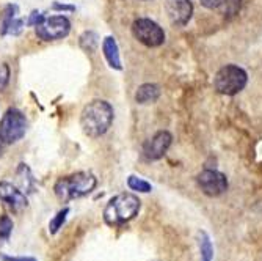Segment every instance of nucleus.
Segmentation results:
<instances>
[{
    "mask_svg": "<svg viewBox=\"0 0 262 261\" xmlns=\"http://www.w3.org/2000/svg\"><path fill=\"white\" fill-rule=\"evenodd\" d=\"M113 123V107L102 99L88 103L80 113V126L88 137L104 135Z\"/></svg>",
    "mask_w": 262,
    "mask_h": 261,
    "instance_id": "1",
    "label": "nucleus"
},
{
    "mask_svg": "<svg viewBox=\"0 0 262 261\" xmlns=\"http://www.w3.org/2000/svg\"><path fill=\"white\" fill-rule=\"evenodd\" d=\"M96 186H98V179L93 173L77 172L74 175H69V176L58 179L54 186V191H55V195L61 202L66 203V202L91 194Z\"/></svg>",
    "mask_w": 262,
    "mask_h": 261,
    "instance_id": "2",
    "label": "nucleus"
},
{
    "mask_svg": "<svg viewBox=\"0 0 262 261\" xmlns=\"http://www.w3.org/2000/svg\"><path fill=\"white\" fill-rule=\"evenodd\" d=\"M141 202L134 194L124 192L113 197L104 209V220L110 227L123 225L132 220L140 211Z\"/></svg>",
    "mask_w": 262,
    "mask_h": 261,
    "instance_id": "3",
    "label": "nucleus"
},
{
    "mask_svg": "<svg viewBox=\"0 0 262 261\" xmlns=\"http://www.w3.org/2000/svg\"><path fill=\"white\" fill-rule=\"evenodd\" d=\"M248 76L247 73L235 65H226L223 66L213 77V87L222 94L234 96L239 91H242L247 85Z\"/></svg>",
    "mask_w": 262,
    "mask_h": 261,
    "instance_id": "4",
    "label": "nucleus"
},
{
    "mask_svg": "<svg viewBox=\"0 0 262 261\" xmlns=\"http://www.w3.org/2000/svg\"><path fill=\"white\" fill-rule=\"evenodd\" d=\"M27 118L19 109H8L0 120V137L5 144H16L27 132Z\"/></svg>",
    "mask_w": 262,
    "mask_h": 261,
    "instance_id": "5",
    "label": "nucleus"
},
{
    "mask_svg": "<svg viewBox=\"0 0 262 261\" xmlns=\"http://www.w3.org/2000/svg\"><path fill=\"white\" fill-rule=\"evenodd\" d=\"M132 35L148 47H159L165 41L163 29L148 17H140L132 24Z\"/></svg>",
    "mask_w": 262,
    "mask_h": 261,
    "instance_id": "6",
    "label": "nucleus"
},
{
    "mask_svg": "<svg viewBox=\"0 0 262 261\" xmlns=\"http://www.w3.org/2000/svg\"><path fill=\"white\" fill-rule=\"evenodd\" d=\"M71 32V22L66 16H51L46 17L39 26L35 27V33L42 41L63 39Z\"/></svg>",
    "mask_w": 262,
    "mask_h": 261,
    "instance_id": "7",
    "label": "nucleus"
},
{
    "mask_svg": "<svg viewBox=\"0 0 262 261\" xmlns=\"http://www.w3.org/2000/svg\"><path fill=\"white\" fill-rule=\"evenodd\" d=\"M201 191L209 197H219L228 189V179L217 170H204L196 178Z\"/></svg>",
    "mask_w": 262,
    "mask_h": 261,
    "instance_id": "8",
    "label": "nucleus"
},
{
    "mask_svg": "<svg viewBox=\"0 0 262 261\" xmlns=\"http://www.w3.org/2000/svg\"><path fill=\"white\" fill-rule=\"evenodd\" d=\"M171 134L166 131H159L152 138H149L145 147H143V156L148 160H157L165 156V153L168 151L171 145Z\"/></svg>",
    "mask_w": 262,
    "mask_h": 261,
    "instance_id": "9",
    "label": "nucleus"
},
{
    "mask_svg": "<svg viewBox=\"0 0 262 261\" xmlns=\"http://www.w3.org/2000/svg\"><path fill=\"white\" fill-rule=\"evenodd\" d=\"M165 10L174 26H185L193 14V5L190 0H166Z\"/></svg>",
    "mask_w": 262,
    "mask_h": 261,
    "instance_id": "10",
    "label": "nucleus"
},
{
    "mask_svg": "<svg viewBox=\"0 0 262 261\" xmlns=\"http://www.w3.org/2000/svg\"><path fill=\"white\" fill-rule=\"evenodd\" d=\"M0 202L7 203L13 211H22L29 205L27 195L8 181L0 183Z\"/></svg>",
    "mask_w": 262,
    "mask_h": 261,
    "instance_id": "11",
    "label": "nucleus"
},
{
    "mask_svg": "<svg viewBox=\"0 0 262 261\" xmlns=\"http://www.w3.org/2000/svg\"><path fill=\"white\" fill-rule=\"evenodd\" d=\"M102 54L108 63L110 68L121 71L123 65H121V58H120V47H118V43L113 36H107L102 41Z\"/></svg>",
    "mask_w": 262,
    "mask_h": 261,
    "instance_id": "12",
    "label": "nucleus"
},
{
    "mask_svg": "<svg viewBox=\"0 0 262 261\" xmlns=\"http://www.w3.org/2000/svg\"><path fill=\"white\" fill-rule=\"evenodd\" d=\"M160 98V87L156 84H143L135 93V101L138 104H152Z\"/></svg>",
    "mask_w": 262,
    "mask_h": 261,
    "instance_id": "13",
    "label": "nucleus"
},
{
    "mask_svg": "<svg viewBox=\"0 0 262 261\" xmlns=\"http://www.w3.org/2000/svg\"><path fill=\"white\" fill-rule=\"evenodd\" d=\"M19 181H20V187H22V192H33L35 191V179L32 176L30 169L27 167L26 164H19L17 172H16Z\"/></svg>",
    "mask_w": 262,
    "mask_h": 261,
    "instance_id": "14",
    "label": "nucleus"
},
{
    "mask_svg": "<svg viewBox=\"0 0 262 261\" xmlns=\"http://www.w3.org/2000/svg\"><path fill=\"white\" fill-rule=\"evenodd\" d=\"M17 11H19L17 5H7L4 8V13H2V16H0V35L2 36L8 35V29L11 26V22L17 17L16 16Z\"/></svg>",
    "mask_w": 262,
    "mask_h": 261,
    "instance_id": "15",
    "label": "nucleus"
},
{
    "mask_svg": "<svg viewBox=\"0 0 262 261\" xmlns=\"http://www.w3.org/2000/svg\"><path fill=\"white\" fill-rule=\"evenodd\" d=\"M80 47L86 52H94L96 51V47L99 44V36L94 33V32H85L82 36H80Z\"/></svg>",
    "mask_w": 262,
    "mask_h": 261,
    "instance_id": "16",
    "label": "nucleus"
},
{
    "mask_svg": "<svg viewBox=\"0 0 262 261\" xmlns=\"http://www.w3.org/2000/svg\"><path fill=\"white\" fill-rule=\"evenodd\" d=\"M200 252H201V261H212L213 259V247L206 233H201L200 236Z\"/></svg>",
    "mask_w": 262,
    "mask_h": 261,
    "instance_id": "17",
    "label": "nucleus"
},
{
    "mask_svg": "<svg viewBox=\"0 0 262 261\" xmlns=\"http://www.w3.org/2000/svg\"><path fill=\"white\" fill-rule=\"evenodd\" d=\"M127 186H129V189H132V191L141 192V194H148V192H151V189H152L148 181L141 179L138 176H134V175L127 178Z\"/></svg>",
    "mask_w": 262,
    "mask_h": 261,
    "instance_id": "18",
    "label": "nucleus"
},
{
    "mask_svg": "<svg viewBox=\"0 0 262 261\" xmlns=\"http://www.w3.org/2000/svg\"><path fill=\"white\" fill-rule=\"evenodd\" d=\"M68 214H69V208H63L61 211L57 212V216H55V217L51 220V224H49V231H51V234H57V233H58V230L63 227V224H64Z\"/></svg>",
    "mask_w": 262,
    "mask_h": 261,
    "instance_id": "19",
    "label": "nucleus"
},
{
    "mask_svg": "<svg viewBox=\"0 0 262 261\" xmlns=\"http://www.w3.org/2000/svg\"><path fill=\"white\" fill-rule=\"evenodd\" d=\"M13 231V220L8 216L0 217V243L8 241Z\"/></svg>",
    "mask_w": 262,
    "mask_h": 261,
    "instance_id": "20",
    "label": "nucleus"
},
{
    "mask_svg": "<svg viewBox=\"0 0 262 261\" xmlns=\"http://www.w3.org/2000/svg\"><path fill=\"white\" fill-rule=\"evenodd\" d=\"M242 7V0H222L220 8H223L225 16H234L241 11Z\"/></svg>",
    "mask_w": 262,
    "mask_h": 261,
    "instance_id": "21",
    "label": "nucleus"
},
{
    "mask_svg": "<svg viewBox=\"0 0 262 261\" xmlns=\"http://www.w3.org/2000/svg\"><path fill=\"white\" fill-rule=\"evenodd\" d=\"M10 82V68L7 63L0 65V90H4Z\"/></svg>",
    "mask_w": 262,
    "mask_h": 261,
    "instance_id": "22",
    "label": "nucleus"
},
{
    "mask_svg": "<svg viewBox=\"0 0 262 261\" xmlns=\"http://www.w3.org/2000/svg\"><path fill=\"white\" fill-rule=\"evenodd\" d=\"M44 19H46V16H44L42 13L33 11V13L29 16V19H27V22H26V26H29V27H36V26H39V24H41Z\"/></svg>",
    "mask_w": 262,
    "mask_h": 261,
    "instance_id": "23",
    "label": "nucleus"
},
{
    "mask_svg": "<svg viewBox=\"0 0 262 261\" xmlns=\"http://www.w3.org/2000/svg\"><path fill=\"white\" fill-rule=\"evenodd\" d=\"M24 26H26V22H24L20 17H16L13 22H11V26L8 29V35H19L24 29Z\"/></svg>",
    "mask_w": 262,
    "mask_h": 261,
    "instance_id": "24",
    "label": "nucleus"
},
{
    "mask_svg": "<svg viewBox=\"0 0 262 261\" xmlns=\"http://www.w3.org/2000/svg\"><path fill=\"white\" fill-rule=\"evenodd\" d=\"M0 259L2 261H38L36 258H32V256H8L5 253H0Z\"/></svg>",
    "mask_w": 262,
    "mask_h": 261,
    "instance_id": "25",
    "label": "nucleus"
},
{
    "mask_svg": "<svg viewBox=\"0 0 262 261\" xmlns=\"http://www.w3.org/2000/svg\"><path fill=\"white\" fill-rule=\"evenodd\" d=\"M201 4L209 10H213V8H220L222 0H201Z\"/></svg>",
    "mask_w": 262,
    "mask_h": 261,
    "instance_id": "26",
    "label": "nucleus"
},
{
    "mask_svg": "<svg viewBox=\"0 0 262 261\" xmlns=\"http://www.w3.org/2000/svg\"><path fill=\"white\" fill-rule=\"evenodd\" d=\"M52 10H58V11H74L76 7H73V5H61V4L55 2L52 5Z\"/></svg>",
    "mask_w": 262,
    "mask_h": 261,
    "instance_id": "27",
    "label": "nucleus"
},
{
    "mask_svg": "<svg viewBox=\"0 0 262 261\" xmlns=\"http://www.w3.org/2000/svg\"><path fill=\"white\" fill-rule=\"evenodd\" d=\"M4 150H5V142L2 137H0V157H2V154H4Z\"/></svg>",
    "mask_w": 262,
    "mask_h": 261,
    "instance_id": "28",
    "label": "nucleus"
}]
</instances>
